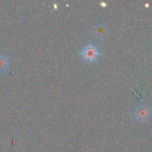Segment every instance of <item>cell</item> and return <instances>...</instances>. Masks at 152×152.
<instances>
[{"label":"cell","mask_w":152,"mask_h":152,"mask_svg":"<svg viewBox=\"0 0 152 152\" xmlns=\"http://www.w3.org/2000/svg\"><path fill=\"white\" fill-rule=\"evenodd\" d=\"M80 54L85 61L88 62H94L101 55V52L95 45L88 44L81 50Z\"/></svg>","instance_id":"1"},{"label":"cell","mask_w":152,"mask_h":152,"mask_svg":"<svg viewBox=\"0 0 152 152\" xmlns=\"http://www.w3.org/2000/svg\"><path fill=\"white\" fill-rule=\"evenodd\" d=\"M152 114L151 109L145 104H141L138 105L137 107L134 108V111H133V115L134 117V118L141 123H144L146 121L149 120V118H151Z\"/></svg>","instance_id":"2"},{"label":"cell","mask_w":152,"mask_h":152,"mask_svg":"<svg viewBox=\"0 0 152 152\" xmlns=\"http://www.w3.org/2000/svg\"><path fill=\"white\" fill-rule=\"evenodd\" d=\"M93 34L98 40H104L108 36V28L104 24H99L94 27Z\"/></svg>","instance_id":"3"},{"label":"cell","mask_w":152,"mask_h":152,"mask_svg":"<svg viewBox=\"0 0 152 152\" xmlns=\"http://www.w3.org/2000/svg\"><path fill=\"white\" fill-rule=\"evenodd\" d=\"M9 67V60L5 55L0 54V73L4 72Z\"/></svg>","instance_id":"4"}]
</instances>
